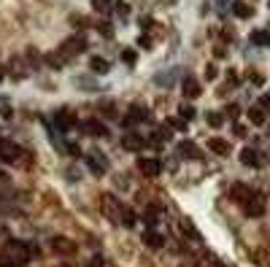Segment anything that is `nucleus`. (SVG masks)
<instances>
[{"instance_id": "1", "label": "nucleus", "mask_w": 270, "mask_h": 267, "mask_svg": "<svg viewBox=\"0 0 270 267\" xmlns=\"http://www.w3.org/2000/svg\"><path fill=\"white\" fill-rule=\"evenodd\" d=\"M30 254L32 249L27 243H22V240H8V243L0 249V257H5V259H11V262H19V265H24L30 259Z\"/></svg>"}, {"instance_id": "2", "label": "nucleus", "mask_w": 270, "mask_h": 267, "mask_svg": "<svg viewBox=\"0 0 270 267\" xmlns=\"http://www.w3.org/2000/svg\"><path fill=\"white\" fill-rule=\"evenodd\" d=\"M122 211H124V205L116 200L111 192H103L100 195V213L108 222H114V224H122Z\"/></svg>"}, {"instance_id": "3", "label": "nucleus", "mask_w": 270, "mask_h": 267, "mask_svg": "<svg viewBox=\"0 0 270 267\" xmlns=\"http://www.w3.org/2000/svg\"><path fill=\"white\" fill-rule=\"evenodd\" d=\"M22 157H27V151H22L16 143H8V141L0 143V159H3V162H11V165H27Z\"/></svg>"}, {"instance_id": "4", "label": "nucleus", "mask_w": 270, "mask_h": 267, "mask_svg": "<svg viewBox=\"0 0 270 267\" xmlns=\"http://www.w3.org/2000/svg\"><path fill=\"white\" fill-rule=\"evenodd\" d=\"M60 51H62L68 59L84 54V51H87V38H84V35H70V38H65L62 46H60Z\"/></svg>"}, {"instance_id": "5", "label": "nucleus", "mask_w": 270, "mask_h": 267, "mask_svg": "<svg viewBox=\"0 0 270 267\" xmlns=\"http://www.w3.org/2000/svg\"><path fill=\"white\" fill-rule=\"evenodd\" d=\"M84 162H87L89 173H95V176H105V173H108V157L100 154V151H89V154L84 157Z\"/></svg>"}, {"instance_id": "6", "label": "nucleus", "mask_w": 270, "mask_h": 267, "mask_svg": "<svg viewBox=\"0 0 270 267\" xmlns=\"http://www.w3.org/2000/svg\"><path fill=\"white\" fill-rule=\"evenodd\" d=\"M149 119H151V113H149L146 105H130L127 116H122V124H124V127H133V124L149 122Z\"/></svg>"}, {"instance_id": "7", "label": "nucleus", "mask_w": 270, "mask_h": 267, "mask_svg": "<svg viewBox=\"0 0 270 267\" xmlns=\"http://www.w3.org/2000/svg\"><path fill=\"white\" fill-rule=\"evenodd\" d=\"M138 170L146 178H157L162 173V162L157 157H138Z\"/></svg>"}, {"instance_id": "8", "label": "nucleus", "mask_w": 270, "mask_h": 267, "mask_svg": "<svg viewBox=\"0 0 270 267\" xmlns=\"http://www.w3.org/2000/svg\"><path fill=\"white\" fill-rule=\"evenodd\" d=\"M149 146V138H143L141 132H124L122 135V149L124 151H141Z\"/></svg>"}, {"instance_id": "9", "label": "nucleus", "mask_w": 270, "mask_h": 267, "mask_svg": "<svg viewBox=\"0 0 270 267\" xmlns=\"http://www.w3.org/2000/svg\"><path fill=\"white\" fill-rule=\"evenodd\" d=\"M51 251L60 254V257H70V254H76V243L65 235H54L51 238Z\"/></svg>"}, {"instance_id": "10", "label": "nucleus", "mask_w": 270, "mask_h": 267, "mask_svg": "<svg viewBox=\"0 0 270 267\" xmlns=\"http://www.w3.org/2000/svg\"><path fill=\"white\" fill-rule=\"evenodd\" d=\"M243 208V213H246V216H252V219H260L262 213H265V200H262L260 195H254V197H249L246 203L241 205Z\"/></svg>"}, {"instance_id": "11", "label": "nucleus", "mask_w": 270, "mask_h": 267, "mask_svg": "<svg viewBox=\"0 0 270 267\" xmlns=\"http://www.w3.org/2000/svg\"><path fill=\"white\" fill-rule=\"evenodd\" d=\"M81 130L87 132L89 138H108V127H105L100 119H87V122L81 124Z\"/></svg>"}, {"instance_id": "12", "label": "nucleus", "mask_w": 270, "mask_h": 267, "mask_svg": "<svg viewBox=\"0 0 270 267\" xmlns=\"http://www.w3.org/2000/svg\"><path fill=\"white\" fill-rule=\"evenodd\" d=\"M257 192L252 189V186H246V184H233V189H230V200L233 203H238V205H243L249 197H254Z\"/></svg>"}, {"instance_id": "13", "label": "nucleus", "mask_w": 270, "mask_h": 267, "mask_svg": "<svg viewBox=\"0 0 270 267\" xmlns=\"http://www.w3.org/2000/svg\"><path fill=\"white\" fill-rule=\"evenodd\" d=\"M181 92H184V97L187 100H195V97H200V81L197 78H192V76H184L181 78Z\"/></svg>"}, {"instance_id": "14", "label": "nucleus", "mask_w": 270, "mask_h": 267, "mask_svg": "<svg viewBox=\"0 0 270 267\" xmlns=\"http://www.w3.org/2000/svg\"><path fill=\"white\" fill-rule=\"evenodd\" d=\"M241 165H246V168H262V165H265V159H262L260 151L243 149V151H241Z\"/></svg>"}, {"instance_id": "15", "label": "nucleus", "mask_w": 270, "mask_h": 267, "mask_svg": "<svg viewBox=\"0 0 270 267\" xmlns=\"http://www.w3.org/2000/svg\"><path fill=\"white\" fill-rule=\"evenodd\" d=\"M54 124L60 127V130H70V127H76V116L70 111H54Z\"/></svg>"}, {"instance_id": "16", "label": "nucleus", "mask_w": 270, "mask_h": 267, "mask_svg": "<svg viewBox=\"0 0 270 267\" xmlns=\"http://www.w3.org/2000/svg\"><path fill=\"white\" fill-rule=\"evenodd\" d=\"M43 62L49 65V68H54V70H62V68H65V62H68V57H65L62 51L57 49V51H51V54H46V57H43Z\"/></svg>"}, {"instance_id": "17", "label": "nucleus", "mask_w": 270, "mask_h": 267, "mask_svg": "<svg viewBox=\"0 0 270 267\" xmlns=\"http://www.w3.org/2000/svg\"><path fill=\"white\" fill-rule=\"evenodd\" d=\"M208 149L214 151V154H219V157H230V151H233L225 138H211V141H208Z\"/></svg>"}, {"instance_id": "18", "label": "nucleus", "mask_w": 270, "mask_h": 267, "mask_svg": "<svg viewBox=\"0 0 270 267\" xmlns=\"http://www.w3.org/2000/svg\"><path fill=\"white\" fill-rule=\"evenodd\" d=\"M170 141V127H157L154 132H151V138H149V143L151 146H160V143H168Z\"/></svg>"}, {"instance_id": "19", "label": "nucleus", "mask_w": 270, "mask_h": 267, "mask_svg": "<svg viewBox=\"0 0 270 267\" xmlns=\"http://www.w3.org/2000/svg\"><path fill=\"white\" fill-rule=\"evenodd\" d=\"M233 14L238 19H249V16H254V8L249 3H243V0H235V3H233Z\"/></svg>"}, {"instance_id": "20", "label": "nucleus", "mask_w": 270, "mask_h": 267, "mask_svg": "<svg viewBox=\"0 0 270 267\" xmlns=\"http://www.w3.org/2000/svg\"><path fill=\"white\" fill-rule=\"evenodd\" d=\"M143 243L149 246V249H162L165 246V238L160 235V232H154V230H149L146 235H143Z\"/></svg>"}, {"instance_id": "21", "label": "nucleus", "mask_w": 270, "mask_h": 267, "mask_svg": "<svg viewBox=\"0 0 270 267\" xmlns=\"http://www.w3.org/2000/svg\"><path fill=\"white\" fill-rule=\"evenodd\" d=\"M89 68H92V73H97V76H103V73H108V59L105 57H92L89 59Z\"/></svg>"}, {"instance_id": "22", "label": "nucleus", "mask_w": 270, "mask_h": 267, "mask_svg": "<svg viewBox=\"0 0 270 267\" xmlns=\"http://www.w3.org/2000/svg\"><path fill=\"white\" fill-rule=\"evenodd\" d=\"M179 154H181L184 159H197V157H200V151H197L195 143L184 141V143H179Z\"/></svg>"}, {"instance_id": "23", "label": "nucleus", "mask_w": 270, "mask_h": 267, "mask_svg": "<svg viewBox=\"0 0 270 267\" xmlns=\"http://www.w3.org/2000/svg\"><path fill=\"white\" fill-rule=\"evenodd\" d=\"M92 8H95L100 16L114 14V3H111V0H92Z\"/></svg>"}, {"instance_id": "24", "label": "nucleus", "mask_w": 270, "mask_h": 267, "mask_svg": "<svg viewBox=\"0 0 270 267\" xmlns=\"http://www.w3.org/2000/svg\"><path fill=\"white\" fill-rule=\"evenodd\" d=\"M246 113H249V122H252V124H257V127L265 124V111H262L260 105H252V108H249Z\"/></svg>"}, {"instance_id": "25", "label": "nucleus", "mask_w": 270, "mask_h": 267, "mask_svg": "<svg viewBox=\"0 0 270 267\" xmlns=\"http://www.w3.org/2000/svg\"><path fill=\"white\" fill-rule=\"evenodd\" d=\"M252 43L254 46H270V32L268 30H254L252 32Z\"/></svg>"}, {"instance_id": "26", "label": "nucleus", "mask_w": 270, "mask_h": 267, "mask_svg": "<svg viewBox=\"0 0 270 267\" xmlns=\"http://www.w3.org/2000/svg\"><path fill=\"white\" fill-rule=\"evenodd\" d=\"M135 224H138V216H135V211H133V208H124V211H122V227L133 230Z\"/></svg>"}, {"instance_id": "27", "label": "nucleus", "mask_w": 270, "mask_h": 267, "mask_svg": "<svg viewBox=\"0 0 270 267\" xmlns=\"http://www.w3.org/2000/svg\"><path fill=\"white\" fill-rule=\"evenodd\" d=\"M187 119H181V116H170L168 119V127H170V130H179V132H187Z\"/></svg>"}, {"instance_id": "28", "label": "nucleus", "mask_w": 270, "mask_h": 267, "mask_svg": "<svg viewBox=\"0 0 270 267\" xmlns=\"http://www.w3.org/2000/svg\"><path fill=\"white\" fill-rule=\"evenodd\" d=\"M206 119H208V124H211V127H222V124H225V116H222L219 111H208V116H206Z\"/></svg>"}, {"instance_id": "29", "label": "nucleus", "mask_w": 270, "mask_h": 267, "mask_svg": "<svg viewBox=\"0 0 270 267\" xmlns=\"http://www.w3.org/2000/svg\"><path fill=\"white\" fill-rule=\"evenodd\" d=\"M97 30H100L103 38H114V24L111 22H97Z\"/></svg>"}, {"instance_id": "30", "label": "nucleus", "mask_w": 270, "mask_h": 267, "mask_svg": "<svg viewBox=\"0 0 270 267\" xmlns=\"http://www.w3.org/2000/svg\"><path fill=\"white\" fill-rule=\"evenodd\" d=\"M179 113H181V119H187V122H192V119L197 116V111L192 108V105H184V103H181V108H179Z\"/></svg>"}, {"instance_id": "31", "label": "nucleus", "mask_w": 270, "mask_h": 267, "mask_svg": "<svg viewBox=\"0 0 270 267\" xmlns=\"http://www.w3.org/2000/svg\"><path fill=\"white\" fill-rule=\"evenodd\" d=\"M114 14L127 16V14H130V3H124V0H116V3H114Z\"/></svg>"}, {"instance_id": "32", "label": "nucleus", "mask_w": 270, "mask_h": 267, "mask_svg": "<svg viewBox=\"0 0 270 267\" xmlns=\"http://www.w3.org/2000/svg\"><path fill=\"white\" fill-rule=\"evenodd\" d=\"M100 111H105V116L108 119H116L119 113H116V108H114V103H100Z\"/></svg>"}, {"instance_id": "33", "label": "nucleus", "mask_w": 270, "mask_h": 267, "mask_svg": "<svg viewBox=\"0 0 270 267\" xmlns=\"http://www.w3.org/2000/svg\"><path fill=\"white\" fill-rule=\"evenodd\" d=\"M122 59H124L127 65H135V51H133V49H124V51H122Z\"/></svg>"}, {"instance_id": "34", "label": "nucleus", "mask_w": 270, "mask_h": 267, "mask_svg": "<svg viewBox=\"0 0 270 267\" xmlns=\"http://www.w3.org/2000/svg\"><path fill=\"white\" fill-rule=\"evenodd\" d=\"M216 76H219V70H216V65H206V78H208V81H214Z\"/></svg>"}, {"instance_id": "35", "label": "nucleus", "mask_w": 270, "mask_h": 267, "mask_svg": "<svg viewBox=\"0 0 270 267\" xmlns=\"http://www.w3.org/2000/svg\"><path fill=\"white\" fill-rule=\"evenodd\" d=\"M70 24H81V30H84L89 22H87V19H84L81 14H73V16H70Z\"/></svg>"}, {"instance_id": "36", "label": "nucleus", "mask_w": 270, "mask_h": 267, "mask_svg": "<svg viewBox=\"0 0 270 267\" xmlns=\"http://www.w3.org/2000/svg\"><path fill=\"white\" fill-rule=\"evenodd\" d=\"M260 108L262 111H270V92H265V95L260 97Z\"/></svg>"}, {"instance_id": "37", "label": "nucleus", "mask_w": 270, "mask_h": 267, "mask_svg": "<svg viewBox=\"0 0 270 267\" xmlns=\"http://www.w3.org/2000/svg\"><path fill=\"white\" fill-rule=\"evenodd\" d=\"M0 267H24V265H19V262H11V259L0 257Z\"/></svg>"}, {"instance_id": "38", "label": "nucleus", "mask_w": 270, "mask_h": 267, "mask_svg": "<svg viewBox=\"0 0 270 267\" xmlns=\"http://www.w3.org/2000/svg\"><path fill=\"white\" fill-rule=\"evenodd\" d=\"M138 46H143V49H151V38H149V35H141V38H138Z\"/></svg>"}, {"instance_id": "39", "label": "nucleus", "mask_w": 270, "mask_h": 267, "mask_svg": "<svg viewBox=\"0 0 270 267\" xmlns=\"http://www.w3.org/2000/svg\"><path fill=\"white\" fill-rule=\"evenodd\" d=\"M233 130H235V135H238V138H246V127H243V124H235Z\"/></svg>"}, {"instance_id": "40", "label": "nucleus", "mask_w": 270, "mask_h": 267, "mask_svg": "<svg viewBox=\"0 0 270 267\" xmlns=\"http://www.w3.org/2000/svg\"><path fill=\"white\" fill-rule=\"evenodd\" d=\"M89 267H103V259L100 257H92L89 259Z\"/></svg>"}, {"instance_id": "41", "label": "nucleus", "mask_w": 270, "mask_h": 267, "mask_svg": "<svg viewBox=\"0 0 270 267\" xmlns=\"http://www.w3.org/2000/svg\"><path fill=\"white\" fill-rule=\"evenodd\" d=\"M227 111H230V113H227V116H230V119H235V116H238V105H230V108H227Z\"/></svg>"}, {"instance_id": "42", "label": "nucleus", "mask_w": 270, "mask_h": 267, "mask_svg": "<svg viewBox=\"0 0 270 267\" xmlns=\"http://www.w3.org/2000/svg\"><path fill=\"white\" fill-rule=\"evenodd\" d=\"M225 54H227V51L222 49V46H216V49H214V57H219V59H222V57H225Z\"/></svg>"}, {"instance_id": "43", "label": "nucleus", "mask_w": 270, "mask_h": 267, "mask_svg": "<svg viewBox=\"0 0 270 267\" xmlns=\"http://www.w3.org/2000/svg\"><path fill=\"white\" fill-rule=\"evenodd\" d=\"M54 267H76V265H70V262H60V265H54Z\"/></svg>"}, {"instance_id": "44", "label": "nucleus", "mask_w": 270, "mask_h": 267, "mask_svg": "<svg viewBox=\"0 0 270 267\" xmlns=\"http://www.w3.org/2000/svg\"><path fill=\"white\" fill-rule=\"evenodd\" d=\"M216 5H219V8H225V5H227V0H216Z\"/></svg>"}, {"instance_id": "45", "label": "nucleus", "mask_w": 270, "mask_h": 267, "mask_svg": "<svg viewBox=\"0 0 270 267\" xmlns=\"http://www.w3.org/2000/svg\"><path fill=\"white\" fill-rule=\"evenodd\" d=\"M3 78H5V68L0 65V81H3Z\"/></svg>"}, {"instance_id": "46", "label": "nucleus", "mask_w": 270, "mask_h": 267, "mask_svg": "<svg viewBox=\"0 0 270 267\" xmlns=\"http://www.w3.org/2000/svg\"><path fill=\"white\" fill-rule=\"evenodd\" d=\"M3 178H5V176H3V173H0V181H3Z\"/></svg>"}, {"instance_id": "47", "label": "nucleus", "mask_w": 270, "mask_h": 267, "mask_svg": "<svg viewBox=\"0 0 270 267\" xmlns=\"http://www.w3.org/2000/svg\"><path fill=\"white\" fill-rule=\"evenodd\" d=\"M0 143H3V138H0Z\"/></svg>"}]
</instances>
